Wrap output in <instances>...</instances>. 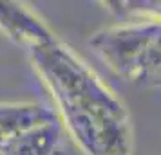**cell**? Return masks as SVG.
<instances>
[{
	"label": "cell",
	"instance_id": "cell-1",
	"mask_svg": "<svg viewBox=\"0 0 161 155\" xmlns=\"http://www.w3.org/2000/svg\"><path fill=\"white\" fill-rule=\"evenodd\" d=\"M62 128L83 155H132L130 116L116 92L64 42L31 51Z\"/></svg>",
	"mask_w": 161,
	"mask_h": 155
},
{
	"label": "cell",
	"instance_id": "cell-2",
	"mask_svg": "<svg viewBox=\"0 0 161 155\" xmlns=\"http://www.w3.org/2000/svg\"><path fill=\"white\" fill-rule=\"evenodd\" d=\"M92 51L112 72L129 81L161 76V23L123 20L89 38Z\"/></svg>",
	"mask_w": 161,
	"mask_h": 155
},
{
	"label": "cell",
	"instance_id": "cell-3",
	"mask_svg": "<svg viewBox=\"0 0 161 155\" xmlns=\"http://www.w3.org/2000/svg\"><path fill=\"white\" fill-rule=\"evenodd\" d=\"M0 31L29 52L58 42L53 29L29 6L13 0H0Z\"/></svg>",
	"mask_w": 161,
	"mask_h": 155
},
{
	"label": "cell",
	"instance_id": "cell-4",
	"mask_svg": "<svg viewBox=\"0 0 161 155\" xmlns=\"http://www.w3.org/2000/svg\"><path fill=\"white\" fill-rule=\"evenodd\" d=\"M58 121L54 108L36 101L0 103V144L45 123Z\"/></svg>",
	"mask_w": 161,
	"mask_h": 155
},
{
	"label": "cell",
	"instance_id": "cell-5",
	"mask_svg": "<svg viewBox=\"0 0 161 155\" xmlns=\"http://www.w3.org/2000/svg\"><path fill=\"white\" fill-rule=\"evenodd\" d=\"M60 141L62 125L53 121L0 144V152L4 155H54Z\"/></svg>",
	"mask_w": 161,
	"mask_h": 155
},
{
	"label": "cell",
	"instance_id": "cell-6",
	"mask_svg": "<svg viewBox=\"0 0 161 155\" xmlns=\"http://www.w3.org/2000/svg\"><path fill=\"white\" fill-rule=\"evenodd\" d=\"M105 9L123 20H152L161 23V0H116L102 2Z\"/></svg>",
	"mask_w": 161,
	"mask_h": 155
},
{
	"label": "cell",
	"instance_id": "cell-7",
	"mask_svg": "<svg viewBox=\"0 0 161 155\" xmlns=\"http://www.w3.org/2000/svg\"><path fill=\"white\" fill-rule=\"evenodd\" d=\"M0 155H4V153H2V152H0Z\"/></svg>",
	"mask_w": 161,
	"mask_h": 155
},
{
	"label": "cell",
	"instance_id": "cell-8",
	"mask_svg": "<svg viewBox=\"0 0 161 155\" xmlns=\"http://www.w3.org/2000/svg\"><path fill=\"white\" fill-rule=\"evenodd\" d=\"M159 78H161V76H159Z\"/></svg>",
	"mask_w": 161,
	"mask_h": 155
}]
</instances>
